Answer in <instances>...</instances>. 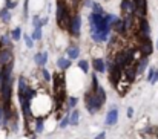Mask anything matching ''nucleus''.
Returning <instances> with one entry per match:
<instances>
[{
  "mask_svg": "<svg viewBox=\"0 0 158 139\" xmlns=\"http://www.w3.org/2000/svg\"><path fill=\"white\" fill-rule=\"evenodd\" d=\"M127 116H129V118L134 116V109H132V107H127Z\"/></svg>",
  "mask_w": 158,
  "mask_h": 139,
  "instance_id": "obj_38",
  "label": "nucleus"
},
{
  "mask_svg": "<svg viewBox=\"0 0 158 139\" xmlns=\"http://www.w3.org/2000/svg\"><path fill=\"white\" fill-rule=\"evenodd\" d=\"M94 5H95V3H94V0H86V6H88V8H91V9H92V8H94Z\"/></svg>",
  "mask_w": 158,
  "mask_h": 139,
  "instance_id": "obj_36",
  "label": "nucleus"
},
{
  "mask_svg": "<svg viewBox=\"0 0 158 139\" xmlns=\"http://www.w3.org/2000/svg\"><path fill=\"white\" fill-rule=\"evenodd\" d=\"M154 75H155V69H154V67H151V69L148 70V78H146V80L151 83V81L154 80Z\"/></svg>",
  "mask_w": 158,
  "mask_h": 139,
  "instance_id": "obj_33",
  "label": "nucleus"
},
{
  "mask_svg": "<svg viewBox=\"0 0 158 139\" xmlns=\"http://www.w3.org/2000/svg\"><path fill=\"white\" fill-rule=\"evenodd\" d=\"M98 80H97V75H92V87H91V90L92 92H97L98 90Z\"/></svg>",
  "mask_w": 158,
  "mask_h": 139,
  "instance_id": "obj_29",
  "label": "nucleus"
},
{
  "mask_svg": "<svg viewBox=\"0 0 158 139\" xmlns=\"http://www.w3.org/2000/svg\"><path fill=\"white\" fill-rule=\"evenodd\" d=\"M32 23H34V28H40V26H43V23H42V20H40L39 15H35V17L32 18Z\"/></svg>",
  "mask_w": 158,
  "mask_h": 139,
  "instance_id": "obj_32",
  "label": "nucleus"
},
{
  "mask_svg": "<svg viewBox=\"0 0 158 139\" xmlns=\"http://www.w3.org/2000/svg\"><path fill=\"white\" fill-rule=\"evenodd\" d=\"M138 34L141 38H148L151 35V26H149V22L146 18H140V23H138Z\"/></svg>",
  "mask_w": 158,
  "mask_h": 139,
  "instance_id": "obj_4",
  "label": "nucleus"
},
{
  "mask_svg": "<svg viewBox=\"0 0 158 139\" xmlns=\"http://www.w3.org/2000/svg\"><path fill=\"white\" fill-rule=\"evenodd\" d=\"M34 61H35L39 66H45V64L48 63V52H39V54H35Z\"/></svg>",
  "mask_w": 158,
  "mask_h": 139,
  "instance_id": "obj_10",
  "label": "nucleus"
},
{
  "mask_svg": "<svg viewBox=\"0 0 158 139\" xmlns=\"http://www.w3.org/2000/svg\"><path fill=\"white\" fill-rule=\"evenodd\" d=\"M140 50H141L143 57H149L154 52V45H152V40L149 37L140 40Z\"/></svg>",
  "mask_w": 158,
  "mask_h": 139,
  "instance_id": "obj_2",
  "label": "nucleus"
},
{
  "mask_svg": "<svg viewBox=\"0 0 158 139\" xmlns=\"http://www.w3.org/2000/svg\"><path fill=\"white\" fill-rule=\"evenodd\" d=\"M91 37L95 43H102V42H106L107 37H109V32H91Z\"/></svg>",
  "mask_w": 158,
  "mask_h": 139,
  "instance_id": "obj_11",
  "label": "nucleus"
},
{
  "mask_svg": "<svg viewBox=\"0 0 158 139\" xmlns=\"http://www.w3.org/2000/svg\"><path fill=\"white\" fill-rule=\"evenodd\" d=\"M92 11H94V12H97V14H100V15H105V11H103L102 5H98V3H95V5H94Z\"/></svg>",
  "mask_w": 158,
  "mask_h": 139,
  "instance_id": "obj_31",
  "label": "nucleus"
},
{
  "mask_svg": "<svg viewBox=\"0 0 158 139\" xmlns=\"http://www.w3.org/2000/svg\"><path fill=\"white\" fill-rule=\"evenodd\" d=\"M45 130V119L43 118H37L35 121V133H43Z\"/></svg>",
  "mask_w": 158,
  "mask_h": 139,
  "instance_id": "obj_19",
  "label": "nucleus"
},
{
  "mask_svg": "<svg viewBox=\"0 0 158 139\" xmlns=\"http://www.w3.org/2000/svg\"><path fill=\"white\" fill-rule=\"evenodd\" d=\"M12 57H14V55H12V50H11L9 47L2 49V50H0V66L3 67V66L12 63Z\"/></svg>",
  "mask_w": 158,
  "mask_h": 139,
  "instance_id": "obj_7",
  "label": "nucleus"
},
{
  "mask_svg": "<svg viewBox=\"0 0 158 139\" xmlns=\"http://www.w3.org/2000/svg\"><path fill=\"white\" fill-rule=\"evenodd\" d=\"M157 81H158V69H157V70H155V75H154V80H152L151 83H152V84H155Z\"/></svg>",
  "mask_w": 158,
  "mask_h": 139,
  "instance_id": "obj_39",
  "label": "nucleus"
},
{
  "mask_svg": "<svg viewBox=\"0 0 158 139\" xmlns=\"http://www.w3.org/2000/svg\"><path fill=\"white\" fill-rule=\"evenodd\" d=\"M97 98H98V102H100V105L103 107L105 105V102H106V90L100 86L98 87V90H97Z\"/></svg>",
  "mask_w": 158,
  "mask_h": 139,
  "instance_id": "obj_17",
  "label": "nucleus"
},
{
  "mask_svg": "<svg viewBox=\"0 0 158 139\" xmlns=\"http://www.w3.org/2000/svg\"><path fill=\"white\" fill-rule=\"evenodd\" d=\"M71 58H58L57 60V66H58V69H61V70H66V69H69L71 67Z\"/></svg>",
  "mask_w": 158,
  "mask_h": 139,
  "instance_id": "obj_13",
  "label": "nucleus"
},
{
  "mask_svg": "<svg viewBox=\"0 0 158 139\" xmlns=\"http://www.w3.org/2000/svg\"><path fill=\"white\" fill-rule=\"evenodd\" d=\"M11 40H12V37H9V35H3V37H2V40H0L2 47H9L11 46Z\"/></svg>",
  "mask_w": 158,
  "mask_h": 139,
  "instance_id": "obj_25",
  "label": "nucleus"
},
{
  "mask_svg": "<svg viewBox=\"0 0 158 139\" xmlns=\"http://www.w3.org/2000/svg\"><path fill=\"white\" fill-rule=\"evenodd\" d=\"M135 9H137L135 0H121V11H123L124 15H127V14H135Z\"/></svg>",
  "mask_w": 158,
  "mask_h": 139,
  "instance_id": "obj_6",
  "label": "nucleus"
},
{
  "mask_svg": "<svg viewBox=\"0 0 158 139\" xmlns=\"http://www.w3.org/2000/svg\"><path fill=\"white\" fill-rule=\"evenodd\" d=\"M28 89H29V86H26V80L23 77H20L19 78V96H23Z\"/></svg>",
  "mask_w": 158,
  "mask_h": 139,
  "instance_id": "obj_16",
  "label": "nucleus"
},
{
  "mask_svg": "<svg viewBox=\"0 0 158 139\" xmlns=\"http://www.w3.org/2000/svg\"><path fill=\"white\" fill-rule=\"evenodd\" d=\"M42 75H43V78H45V81H51L52 80V77H51V73L46 70V69H43L42 70Z\"/></svg>",
  "mask_w": 158,
  "mask_h": 139,
  "instance_id": "obj_34",
  "label": "nucleus"
},
{
  "mask_svg": "<svg viewBox=\"0 0 158 139\" xmlns=\"http://www.w3.org/2000/svg\"><path fill=\"white\" fill-rule=\"evenodd\" d=\"M94 139H106V133H105V132H102V133H98V135H97Z\"/></svg>",
  "mask_w": 158,
  "mask_h": 139,
  "instance_id": "obj_37",
  "label": "nucleus"
},
{
  "mask_svg": "<svg viewBox=\"0 0 158 139\" xmlns=\"http://www.w3.org/2000/svg\"><path fill=\"white\" fill-rule=\"evenodd\" d=\"M157 49H158V42H157Z\"/></svg>",
  "mask_w": 158,
  "mask_h": 139,
  "instance_id": "obj_40",
  "label": "nucleus"
},
{
  "mask_svg": "<svg viewBox=\"0 0 158 139\" xmlns=\"http://www.w3.org/2000/svg\"><path fill=\"white\" fill-rule=\"evenodd\" d=\"M17 6V2H12V0H6V6L5 8H8V9H14Z\"/></svg>",
  "mask_w": 158,
  "mask_h": 139,
  "instance_id": "obj_35",
  "label": "nucleus"
},
{
  "mask_svg": "<svg viewBox=\"0 0 158 139\" xmlns=\"http://www.w3.org/2000/svg\"><path fill=\"white\" fill-rule=\"evenodd\" d=\"M43 37V32H42V26L40 28H34V32H32V38L34 40H40Z\"/></svg>",
  "mask_w": 158,
  "mask_h": 139,
  "instance_id": "obj_26",
  "label": "nucleus"
},
{
  "mask_svg": "<svg viewBox=\"0 0 158 139\" xmlns=\"http://www.w3.org/2000/svg\"><path fill=\"white\" fill-rule=\"evenodd\" d=\"M78 119H80V112L77 109H74L72 113H71V125H77L78 124Z\"/></svg>",
  "mask_w": 158,
  "mask_h": 139,
  "instance_id": "obj_21",
  "label": "nucleus"
},
{
  "mask_svg": "<svg viewBox=\"0 0 158 139\" xmlns=\"http://www.w3.org/2000/svg\"><path fill=\"white\" fill-rule=\"evenodd\" d=\"M80 31H81V17L77 14V15L72 17V23H71L69 32H71L74 37H78V35H80Z\"/></svg>",
  "mask_w": 158,
  "mask_h": 139,
  "instance_id": "obj_3",
  "label": "nucleus"
},
{
  "mask_svg": "<svg viewBox=\"0 0 158 139\" xmlns=\"http://www.w3.org/2000/svg\"><path fill=\"white\" fill-rule=\"evenodd\" d=\"M123 22H124L126 31H127V29H131V28H132V25H134V14H127V15H124Z\"/></svg>",
  "mask_w": 158,
  "mask_h": 139,
  "instance_id": "obj_18",
  "label": "nucleus"
},
{
  "mask_svg": "<svg viewBox=\"0 0 158 139\" xmlns=\"http://www.w3.org/2000/svg\"><path fill=\"white\" fill-rule=\"evenodd\" d=\"M11 37H12V40H14V42H19V40L22 38V28H20V26H17V28L11 32Z\"/></svg>",
  "mask_w": 158,
  "mask_h": 139,
  "instance_id": "obj_22",
  "label": "nucleus"
},
{
  "mask_svg": "<svg viewBox=\"0 0 158 139\" xmlns=\"http://www.w3.org/2000/svg\"><path fill=\"white\" fill-rule=\"evenodd\" d=\"M85 105H86L89 113H97L102 109V105L98 102V98H97V92L91 90V92L85 93Z\"/></svg>",
  "mask_w": 158,
  "mask_h": 139,
  "instance_id": "obj_1",
  "label": "nucleus"
},
{
  "mask_svg": "<svg viewBox=\"0 0 158 139\" xmlns=\"http://www.w3.org/2000/svg\"><path fill=\"white\" fill-rule=\"evenodd\" d=\"M135 3H137L135 15H138L140 18H146V12H148V0H135Z\"/></svg>",
  "mask_w": 158,
  "mask_h": 139,
  "instance_id": "obj_8",
  "label": "nucleus"
},
{
  "mask_svg": "<svg viewBox=\"0 0 158 139\" xmlns=\"http://www.w3.org/2000/svg\"><path fill=\"white\" fill-rule=\"evenodd\" d=\"M66 52H68V58H71V60H77L80 57V49H78V46H69Z\"/></svg>",
  "mask_w": 158,
  "mask_h": 139,
  "instance_id": "obj_14",
  "label": "nucleus"
},
{
  "mask_svg": "<svg viewBox=\"0 0 158 139\" xmlns=\"http://www.w3.org/2000/svg\"><path fill=\"white\" fill-rule=\"evenodd\" d=\"M23 40H25V45L29 47V49L34 46V38H32V35H28V34H26V35H23Z\"/></svg>",
  "mask_w": 158,
  "mask_h": 139,
  "instance_id": "obj_27",
  "label": "nucleus"
},
{
  "mask_svg": "<svg viewBox=\"0 0 158 139\" xmlns=\"http://www.w3.org/2000/svg\"><path fill=\"white\" fill-rule=\"evenodd\" d=\"M77 102H78V99H77L75 96H71V98H69V101H68V107H69V109H75Z\"/></svg>",
  "mask_w": 158,
  "mask_h": 139,
  "instance_id": "obj_30",
  "label": "nucleus"
},
{
  "mask_svg": "<svg viewBox=\"0 0 158 139\" xmlns=\"http://www.w3.org/2000/svg\"><path fill=\"white\" fill-rule=\"evenodd\" d=\"M112 29H114L115 32H118V34H124V32H126V26H124L123 18H118V20L112 25Z\"/></svg>",
  "mask_w": 158,
  "mask_h": 139,
  "instance_id": "obj_12",
  "label": "nucleus"
},
{
  "mask_svg": "<svg viewBox=\"0 0 158 139\" xmlns=\"http://www.w3.org/2000/svg\"><path fill=\"white\" fill-rule=\"evenodd\" d=\"M105 17H106V20H107V23H109L110 26H112V25H114V23L118 20V17H117L115 14H105Z\"/></svg>",
  "mask_w": 158,
  "mask_h": 139,
  "instance_id": "obj_28",
  "label": "nucleus"
},
{
  "mask_svg": "<svg viewBox=\"0 0 158 139\" xmlns=\"http://www.w3.org/2000/svg\"><path fill=\"white\" fill-rule=\"evenodd\" d=\"M92 67H94V70H95L97 73H103V72L106 70L105 60H102V58H95V60L92 61Z\"/></svg>",
  "mask_w": 158,
  "mask_h": 139,
  "instance_id": "obj_9",
  "label": "nucleus"
},
{
  "mask_svg": "<svg viewBox=\"0 0 158 139\" xmlns=\"http://www.w3.org/2000/svg\"><path fill=\"white\" fill-rule=\"evenodd\" d=\"M118 122V110H117V107L114 105V107H110V110L107 112V115H106V119H105V124L106 125H115Z\"/></svg>",
  "mask_w": 158,
  "mask_h": 139,
  "instance_id": "obj_5",
  "label": "nucleus"
},
{
  "mask_svg": "<svg viewBox=\"0 0 158 139\" xmlns=\"http://www.w3.org/2000/svg\"><path fill=\"white\" fill-rule=\"evenodd\" d=\"M77 64H78V67H80L85 73H89V63H88L86 60H80Z\"/></svg>",
  "mask_w": 158,
  "mask_h": 139,
  "instance_id": "obj_23",
  "label": "nucleus"
},
{
  "mask_svg": "<svg viewBox=\"0 0 158 139\" xmlns=\"http://www.w3.org/2000/svg\"><path fill=\"white\" fill-rule=\"evenodd\" d=\"M69 124H71V115L68 113V115H64V118L60 121V129H66Z\"/></svg>",
  "mask_w": 158,
  "mask_h": 139,
  "instance_id": "obj_24",
  "label": "nucleus"
},
{
  "mask_svg": "<svg viewBox=\"0 0 158 139\" xmlns=\"http://www.w3.org/2000/svg\"><path fill=\"white\" fill-rule=\"evenodd\" d=\"M0 20H3L5 23H8V22L11 20V12H9L8 8H3V9L0 11Z\"/></svg>",
  "mask_w": 158,
  "mask_h": 139,
  "instance_id": "obj_20",
  "label": "nucleus"
},
{
  "mask_svg": "<svg viewBox=\"0 0 158 139\" xmlns=\"http://www.w3.org/2000/svg\"><path fill=\"white\" fill-rule=\"evenodd\" d=\"M148 64H149L148 57H143V58L138 61V64H137V73H138V75H141V73L144 72V69L148 67Z\"/></svg>",
  "mask_w": 158,
  "mask_h": 139,
  "instance_id": "obj_15",
  "label": "nucleus"
}]
</instances>
